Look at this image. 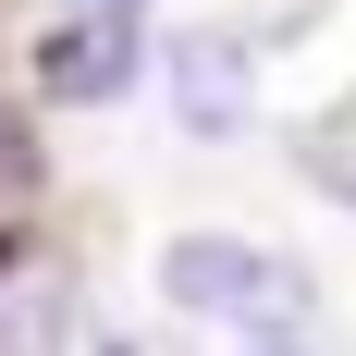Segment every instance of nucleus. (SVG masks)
I'll return each mask as SVG.
<instances>
[{
  "instance_id": "1",
  "label": "nucleus",
  "mask_w": 356,
  "mask_h": 356,
  "mask_svg": "<svg viewBox=\"0 0 356 356\" xmlns=\"http://www.w3.org/2000/svg\"><path fill=\"white\" fill-rule=\"evenodd\" d=\"M160 295H172L184 320H209V332H246V344H295V332L320 320V283L295 258L246 246V234H184L160 258Z\"/></svg>"
},
{
  "instance_id": "2",
  "label": "nucleus",
  "mask_w": 356,
  "mask_h": 356,
  "mask_svg": "<svg viewBox=\"0 0 356 356\" xmlns=\"http://www.w3.org/2000/svg\"><path fill=\"white\" fill-rule=\"evenodd\" d=\"M25 74L62 111H111L147 74V0H49L37 37H25Z\"/></svg>"
},
{
  "instance_id": "3",
  "label": "nucleus",
  "mask_w": 356,
  "mask_h": 356,
  "mask_svg": "<svg viewBox=\"0 0 356 356\" xmlns=\"http://www.w3.org/2000/svg\"><path fill=\"white\" fill-rule=\"evenodd\" d=\"M172 123H184V136H246V123H258V62H246V37H172Z\"/></svg>"
},
{
  "instance_id": "4",
  "label": "nucleus",
  "mask_w": 356,
  "mask_h": 356,
  "mask_svg": "<svg viewBox=\"0 0 356 356\" xmlns=\"http://www.w3.org/2000/svg\"><path fill=\"white\" fill-rule=\"evenodd\" d=\"M62 332H74V295L62 283H13L0 295V356H62Z\"/></svg>"
},
{
  "instance_id": "5",
  "label": "nucleus",
  "mask_w": 356,
  "mask_h": 356,
  "mask_svg": "<svg viewBox=\"0 0 356 356\" xmlns=\"http://www.w3.org/2000/svg\"><path fill=\"white\" fill-rule=\"evenodd\" d=\"M74 356H136V344H123V332H86V344H74Z\"/></svg>"
},
{
  "instance_id": "6",
  "label": "nucleus",
  "mask_w": 356,
  "mask_h": 356,
  "mask_svg": "<svg viewBox=\"0 0 356 356\" xmlns=\"http://www.w3.org/2000/svg\"><path fill=\"white\" fill-rule=\"evenodd\" d=\"M246 356H307V332H295V344H246Z\"/></svg>"
}]
</instances>
